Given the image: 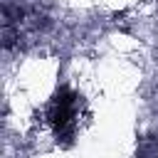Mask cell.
I'll return each instance as SVG.
<instances>
[{"label": "cell", "mask_w": 158, "mask_h": 158, "mask_svg": "<svg viewBox=\"0 0 158 158\" xmlns=\"http://www.w3.org/2000/svg\"><path fill=\"white\" fill-rule=\"evenodd\" d=\"M136 158H158V141L156 138H143L138 151H136Z\"/></svg>", "instance_id": "2"}, {"label": "cell", "mask_w": 158, "mask_h": 158, "mask_svg": "<svg viewBox=\"0 0 158 158\" xmlns=\"http://www.w3.org/2000/svg\"><path fill=\"white\" fill-rule=\"evenodd\" d=\"M74 116H77V94L69 89H59L49 106V123L54 128L57 141H67L74 133Z\"/></svg>", "instance_id": "1"}]
</instances>
